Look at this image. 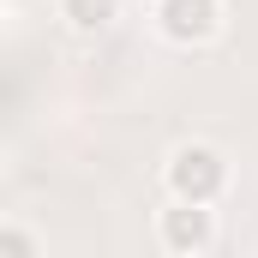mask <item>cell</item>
<instances>
[{"mask_svg": "<svg viewBox=\"0 0 258 258\" xmlns=\"http://www.w3.org/2000/svg\"><path fill=\"white\" fill-rule=\"evenodd\" d=\"M162 180H168V198H180V204H216L228 186V162L216 144H180L168 156Z\"/></svg>", "mask_w": 258, "mask_h": 258, "instance_id": "6da1fadb", "label": "cell"}, {"mask_svg": "<svg viewBox=\"0 0 258 258\" xmlns=\"http://www.w3.org/2000/svg\"><path fill=\"white\" fill-rule=\"evenodd\" d=\"M156 234H162V246L174 258H204L210 240H216V210H210V204H180V198H168V210L156 216Z\"/></svg>", "mask_w": 258, "mask_h": 258, "instance_id": "7a4b0ae2", "label": "cell"}, {"mask_svg": "<svg viewBox=\"0 0 258 258\" xmlns=\"http://www.w3.org/2000/svg\"><path fill=\"white\" fill-rule=\"evenodd\" d=\"M156 24H162L168 42L198 48L222 30V0H156Z\"/></svg>", "mask_w": 258, "mask_h": 258, "instance_id": "3957f363", "label": "cell"}, {"mask_svg": "<svg viewBox=\"0 0 258 258\" xmlns=\"http://www.w3.org/2000/svg\"><path fill=\"white\" fill-rule=\"evenodd\" d=\"M60 18L78 30V36H96L120 18V0H60Z\"/></svg>", "mask_w": 258, "mask_h": 258, "instance_id": "277c9868", "label": "cell"}, {"mask_svg": "<svg viewBox=\"0 0 258 258\" xmlns=\"http://www.w3.org/2000/svg\"><path fill=\"white\" fill-rule=\"evenodd\" d=\"M0 258H36V240H30V228L6 222V228H0Z\"/></svg>", "mask_w": 258, "mask_h": 258, "instance_id": "5b68a950", "label": "cell"}]
</instances>
